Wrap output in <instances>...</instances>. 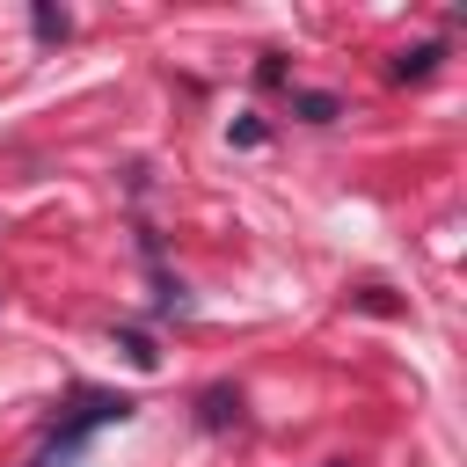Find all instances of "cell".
Returning a JSON list of instances; mask_svg holds the SVG:
<instances>
[{"instance_id":"2","label":"cell","mask_w":467,"mask_h":467,"mask_svg":"<svg viewBox=\"0 0 467 467\" xmlns=\"http://www.w3.org/2000/svg\"><path fill=\"white\" fill-rule=\"evenodd\" d=\"M197 423H204V431L241 423V387H226V379H219V387H204V394H197Z\"/></svg>"},{"instance_id":"6","label":"cell","mask_w":467,"mask_h":467,"mask_svg":"<svg viewBox=\"0 0 467 467\" xmlns=\"http://www.w3.org/2000/svg\"><path fill=\"white\" fill-rule=\"evenodd\" d=\"M117 350H124L139 372H153V365H161V350H153V336H146V328H117Z\"/></svg>"},{"instance_id":"5","label":"cell","mask_w":467,"mask_h":467,"mask_svg":"<svg viewBox=\"0 0 467 467\" xmlns=\"http://www.w3.org/2000/svg\"><path fill=\"white\" fill-rule=\"evenodd\" d=\"M292 109H299L306 124H336V117H343V102H336V95H321V88H299V95H292Z\"/></svg>"},{"instance_id":"3","label":"cell","mask_w":467,"mask_h":467,"mask_svg":"<svg viewBox=\"0 0 467 467\" xmlns=\"http://www.w3.org/2000/svg\"><path fill=\"white\" fill-rule=\"evenodd\" d=\"M29 29H36L44 44H66V36H73V15L51 7V0H36V7H29Z\"/></svg>"},{"instance_id":"8","label":"cell","mask_w":467,"mask_h":467,"mask_svg":"<svg viewBox=\"0 0 467 467\" xmlns=\"http://www.w3.org/2000/svg\"><path fill=\"white\" fill-rule=\"evenodd\" d=\"M328 467H350V460H328Z\"/></svg>"},{"instance_id":"4","label":"cell","mask_w":467,"mask_h":467,"mask_svg":"<svg viewBox=\"0 0 467 467\" xmlns=\"http://www.w3.org/2000/svg\"><path fill=\"white\" fill-rule=\"evenodd\" d=\"M438 58H445V44H409V51H394V80H423Z\"/></svg>"},{"instance_id":"1","label":"cell","mask_w":467,"mask_h":467,"mask_svg":"<svg viewBox=\"0 0 467 467\" xmlns=\"http://www.w3.org/2000/svg\"><path fill=\"white\" fill-rule=\"evenodd\" d=\"M131 416H139V401H131V394H117V387H73V401L58 409V423H51V438L36 445V460H29V467H80L88 438H95V431H109V423H131Z\"/></svg>"},{"instance_id":"7","label":"cell","mask_w":467,"mask_h":467,"mask_svg":"<svg viewBox=\"0 0 467 467\" xmlns=\"http://www.w3.org/2000/svg\"><path fill=\"white\" fill-rule=\"evenodd\" d=\"M263 139H270V131H263L255 117H241V124H234V146H263Z\"/></svg>"}]
</instances>
